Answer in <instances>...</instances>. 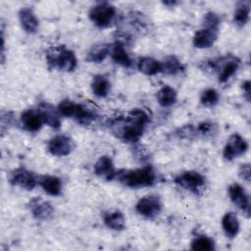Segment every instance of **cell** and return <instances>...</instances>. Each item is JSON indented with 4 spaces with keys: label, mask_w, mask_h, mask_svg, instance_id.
<instances>
[{
    "label": "cell",
    "mask_w": 251,
    "mask_h": 251,
    "mask_svg": "<svg viewBox=\"0 0 251 251\" xmlns=\"http://www.w3.org/2000/svg\"><path fill=\"white\" fill-rule=\"evenodd\" d=\"M149 116L141 109H133L126 115L114 118L109 123L111 132L126 143L137 142L143 134Z\"/></svg>",
    "instance_id": "cell-1"
},
{
    "label": "cell",
    "mask_w": 251,
    "mask_h": 251,
    "mask_svg": "<svg viewBox=\"0 0 251 251\" xmlns=\"http://www.w3.org/2000/svg\"><path fill=\"white\" fill-rule=\"evenodd\" d=\"M114 179L130 188L147 187L156 182V173L151 166L135 170H122L116 173Z\"/></svg>",
    "instance_id": "cell-2"
},
{
    "label": "cell",
    "mask_w": 251,
    "mask_h": 251,
    "mask_svg": "<svg viewBox=\"0 0 251 251\" xmlns=\"http://www.w3.org/2000/svg\"><path fill=\"white\" fill-rule=\"evenodd\" d=\"M47 64L62 72H73L77 66L76 56L74 51L63 45L51 46L45 53Z\"/></svg>",
    "instance_id": "cell-3"
},
{
    "label": "cell",
    "mask_w": 251,
    "mask_h": 251,
    "mask_svg": "<svg viewBox=\"0 0 251 251\" xmlns=\"http://www.w3.org/2000/svg\"><path fill=\"white\" fill-rule=\"evenodd\" d=\"M174 181L178 186L194 194H200L206 186L205 176L195 171H186L177 175Z\"/></svg>",
    "instance_id": "cell-4"
},
{
    "label": "cell",
    "mask_w": 251,
    "mask_h": 251,
    "mask_svg": "<svg viewBox=\"0 0 251 251\" xmlns=\"http://www.w3.org/2000/svg\"><path fill=\"white\" fill-rule=\"evenodd\" d=\"M89 19L99 27H108L116 16V8L109 2H99L91 7Z\"/></svg>",
    "instance_id": "cell-5"
},
{
    "label": "cell",
    "mask_w": 251,
    "mask_h": 251,
    "mask_svg": "<svg viewBox=\"0 0 251 251\" xmlns=\"http://www.w3.org/2000/svg\"><path fill=\"white\" fill-rule=\"evenodd\" d=\"M9 181L14 186L26 190H32L38 184L39 177H37L31 171L27 169L18 168L11 173Z\"/></svg>",
    "instance_id": "cell-6"
},
{
    "label": "cell",
    "mask_w": 251,
    "mask_h": 251,
    "mask_svg": "<svg viewBox=\"0 0 251 251\" xmlns=\"http://www.w3.org/2000/svg\"><path fill=\"white\" fill-rule=\"evenodd\" d=\"M248 149L247 141L238 133L231 134L223 151V156L227 161H232L233 159L243 155Z\"/></svg>",
    "instance_id": "cell-7"
},
{
    "label": "cell",
    "mask_w": 251,
    "mask_h": 251,
    "mask_svg": "<svg viewBox=\"0 0 251 251\" xmlns=\"http://www.w3.org/2000/svg\"><path fill=\"white\" fill-rule=\"evenodd\" d=\"M136 212L148 219H153L162 211V202L157 195H146L138 200L135 206Z\"/></svg>",
    "instance_id": "cell-8"
},
{
    "label": "cell",
    "mask_w": 251,
    "mask_h": 251,
    "mask_svg": "<svg viewBox=\"0 0 251 251\" xmlns=\"http://www.w3.org/2000/svg\"><path fill=\"white\" fill-rule=\"evenodd\" d=\"M75 141L68 135L60 134L51 138L48 142V151L53 156L64 157L68 156L75 149Z\"/></svg>",
    "instance_id": "cell-9"
},
{
    "label": "cell",
    "mask_w": 251,
    "mask_h": 251,
    "mask_svg": "<svg viewBox=\"0 0 251 251\" xmlns=\"http://www.w3.org/2000/svg\"><path fill=\"white\" fill-rule=\"evenodd\" d=\"M228 195L231 202L249 218L250 217V201L245 189L239 183H232L228 186Z\"/></svg>",
    "instance_id": "cell-10"
},
{
    "label": "cell",
    "mask_w": 251,
    "mask_h": 251,
    "mask_svg": "<svg viewBox=\"0 0 251 251\" xmlns=\"http://www.w3.org/2000/svg\"><path fill=\"white\" fill-rule=\"evenodd\" d=\"M28 209L36 220L46 221L49 220L54 213L52 205L40 197H34L28 202Z\"/></svg>",
    "instance_id": "cell-11"
},
{
    "label": "cell",
    "mask_w": 251,
    "mask_h": 251,
    "mask_svg": "<svg viewBox=\"0 0 251 251\" xmlns=\"http://www.w3.org/2000/svg\"><path fill=\"white\" fill-rule=\"evenodd\" d=\"M21 124L25 130L36 132L41 128L44 122L38 109H28L21 115Z\"/></svg>",
    "instance_id": "cell-12"
},
{
    "label": "cell",
    "mask_w": 251,
    "mask_h": 251,
    "mask_svg": "<svg viewBox=\"0 0 251 251\" xmlns=\"http://www.w3.org/2000/svg\"><path fill=\"white\" fill-rule=\"evenodd\" d=\"M38 111L40 112L44 124L49 126L54 129H58L61 126V118L58 108H55L53 105L47 102H41L38 105Z\"/></svg>",
    "instance_id": "cell-13"
},
{
    "label": "cell",
    "mask_w": 251,
    "mask_h": 251,
    "mask_svg": "<svg viewBox=\"0 0 251 251\" xmlns=\"http://www.w3.org/2000/svg\"><path fill=\"white\" fill-rule=\"evenodd\" d=\"M219 29L203 27L198 29L193 36V45L196 48L204 49L211 47L217 40Z\"/></svg>",
    "instance_id": "cell-14"
},
{
    "label": "cell",
    "mask_w": 251,
    "mask_h": 251,
    "mask_svg": "<svg viewBox=\"0 0 251 251\" xmlns=\"http://www.w3.org/2000/svg\"><path fill=\"white\" fill-rule=\"evenodd\" d=\"M94 174L105 179V180H113L115 178L117 171L115 170L114 163L109 156H101L94 165Z\"/></svg>",
    "instance_id": "cell-15"
},
{
    "label": "cell",
    "mask_w": 251,
    "mask_h": 251,
    "mask_svg": "<svg viewBox=\"0 0 251 251\" xmlns=\"http://www.w3.org/2000/svg\"><path fill=\"white\" fill-rule=\"evenodd\" d=\"M19 21L23 29L27 33H35L39 26V22L33 10L29 7H23L19 13Z\"/></svg>",
    "instance_id": "cell-16"
},
{
    "label": "cell",
    "mask_w": 251,
    "mask_h": 251,
    "mask_svg": "<svg viewBox=\"0 0 251 251\" xmlns=\"http://www.w3.org/2000/svg\"><path fill=\"white\" fill-rule=\"evenodd\" d=\"M110 55L113 59V61L125 68H129L131 66V59L127 52L125 49V45L122 41L116 40L112 45H111V51Z\"/></svg>",
    "instance_id": "cell-17"
},
{
    "label": "cell",
    "mask_w": 251,
    "mask_h": 251,
    "mask_svg": "<svg viewBox=\"0 0 251 251\" xmlns=\"http://www.w3.org/2000/svg\"><path fill=\"white\" fill-rule=\"evenodd\" d=\"M111 45L105 42H98L95 43L88 51L85 60L90 63L99 64L103 62L108 55H110Z\"/></svg>",
    "instance_id": "cell-18"
},
{
    "label": "cell",
    "mask_w": 251,
    "mask_h": 251,
    "mask_svg": "<svg viewBox=\"0 0 251 251\" xmlns=\"http://www.w3.org/2000/svg\"><path fill=\"white\" fill-rule=\"evenodd\" d=\"M38 184L43 190L52 196H58L62 192V181L58 176L44 175L39 176Z\"/></svg>",
    "instance_id": "cell-19"
},
{
    "label": "cell",
    "mask_w": 251,
    "mask_h": 251,
    "mask_svg": "<svg viewBox=\"0 0 251 251\" xmlns=\"http://www.w3.org/2000/svg\"><path fill=\"white\" fill-rule=\"evenodd\" d=\"M222 227L226 235L229 238H233L239 231V221L234 212H227L222 219Z\"/></svg>",
    "instance_id": "cell-20"
},
{
    "label": "cell",
    "mask_w": 251,
    "mask_h": 251,
    "mask_svg": "<svg viewBox=\"0 0 251 251\" xmlns=\"http://www.w3.org/2000/svg\"><path fill=\"white\" fill-rule=\"evenodd\" d=\"M137 69L146 75H154L161 73V62L152 57H142L137 63Z\"/></svg>",
    "instance_id": "cell-21"
},
{
    "label": "cell",
    "mask_w": 251,
    "mask_h": 251,
    "mask_svg": "<svg viewBox=\"0 0 251 251\" xmlns=\"http://www.w3.org/2000/svg\"><path fill=\"white\" fill-rule=\"evenodd\" d=\"M103 222L107 227L118 231L123 230L126 226V218L119 210L107 213L103 218Z\"/></svg>",
    "instance_id": "cell-22"
},
{
    "label": "cell",
    "mask_w": 251,
    "mask_h": 251,
    "mask_svg": "<svg viewBox=\"0 0 251 251\" xmlns=\"http://www.w3.org/2000/svg\"><path fill=\"white\" fill-rule=\"evenodd\" d=\"M111 84L109 79L103 75H97L93 76L91 81V89L95 96L106 97L110 91Z\"/></svg>",
    "instance_id": "cell-23"
},
{
    "label": "cell",
    "mask_w": 251,
    "mask_h": 251,
    "mask_svg": "<svg viewBox=\"0 0 251 251\" xmlns=\"http://www.w3.org/2000/svg\"><path fill=\"white\" fill-rule=\"evenodd\" d=\"M158 103L163 107H170L176 102L177 93L175 88L170 85H165L159 89L156 94Z\"/></svg>",
    "instance_id": "cell-24"
},
{
    "label": "cell",
    "mask_w": 251,
    "mask_h": 251,
    "mask_svg": "<svg viewBox=\"0 0 251 251\" xmlns=\"http://www.w3.org/2000/svg\"><path fill=\"white\" fill-rule=\"evenodd\" d=\"M250 1L238 2L233 14V22L239 26L245 25L249 21L250 15Z\"/></svg>",
    "instance_id": "cell-25"
},
{
    "label": "cell",
    "mask_w": 251,
    "mask_h": 251,
    "mask_svg": "<svg viewBox=\"0 0 251 251\" xmlns=\"http://www.w3.org/2000/svg\"><path fill=\"white\" fill-rule=\"evenodd\" d=\"M184 71L181 62L175 56H168L161 62V73L166 75H176Z\"/></svg>",
    "instance_id": "cell-26"
},
{
    "label": "cell",
    "mask_w": 251,
    "mask_h": 251,
    "mask_svg": "<svg viewBox=\"0 0 251 251\" xmlns=\"http://www.w3.org/2000/svg\"><path fill=\"white\" fill-rule=\"evenodd\" d=\"M79 106H80V104L75 103L73 100L64 99L59 103L57 108H58V111L60 112L61 116L75 119V117L78 113V110H79Z\"/></svg>",
    "instance_id": "cell-27"
},
{
    "label": "cell",
    "mask_w": 251,
    "mask_h": 251,
    "mask_svg": "<svg viewBox=\"0 0 251 251\" xmlns=\"http://www.w3.org/2000/svg\"><path fill=\"white\" fill-rule=\"evenodd\" d=\"M190 248L195 251H212L215 249V242L206 235H200L191 241Z\"/></svg>",
    "instance_id": "cell-28"
},
{
    "label": "cell",
    "mask_w": 251,
    "mask_h": 251,
    "mask_svg": "<svg viewBox=\"0 0 251 251\" xmlns=\"http://www.w3.org/2000/svg\"><path fill=\"white\" fill-rule=\"evenodd\" d=\"M219 99H220L219 93L214 88L205 89L200 96L201 104L206 107H211L216 105L219 102Z\"/></svg>",
    "instance_id": "cell-29"
},
{
    "label": "cell",
    "mask_w": 251,
    "mask_h": 251,
    "mask_svg": "<svg viewBox=\"0 0 251 251\" xmlns=\"http://www.w3.org/2000/svg\"><path fill=\"white\" fill-rule=\"evenodd\" d=\"M220 24H221V19H220L219 15H217L214 12H208L205 14L204 19H203L204 27L219 29Z\"/></svg>",
    "instance_id": "cell-30"
},
{
    "label": "cell",
    "mask_w": 251,
    "mask_h": 251,
    "mask_svg": "<svg viewBox=\"0 0 251 251\" xmlns=\"http://www.w3.org/2000/svg\"><path fill=\"white\" fill-rule=\"evenodd\" d=\"M213 127L214 126L211 123L204 122L198 125L196 128V133L197 135H202V136H207L210 135L211 132H213Z\"/></svg>",
    "instance_id": "cell-31"
},
{
    "label": "cell",
    "mask_w": 251,
    "mask_h": 251,
    "mask_svg": "<svg viewBox=\"0 0 251 251\" xmlns=\"http://www.w3.org/2000/svg\"><path fill=\"white\" fill-rule=\"evenodd\" d=\"M238 176H240L241 179L249 182L250 181V176H251V170H250V164L249 163H244L241 164L238 170Z\"/></svg>",
    "instance_id": "cell-32"
},
{
    "label": "cell",
    "mask_w": 251,
    "mask_h": 251,
    "mask_svg": "<svg viewBox=\"0 0 251 251\" xmlns=\"http://www.w3.org/2000/svg\"><path fill=\"white\" fill-rule=\"evenodd\" d=\"M250 88H251V83H250V80H245L243 81L242 83V89H243V93H244V97L245 99L249 102L250 101V96H251V91H250Z\"/></svg>",
    "instance_id": "cell-33"
},
{
    "label": "cell",
    "mask_w": 251,
    "mask_h": 251,
    "mask_svg": "<svg viewBox=\"0 0 251 251\" xmlns=\"http://www.w3.org/2000/svg\"><path fill=\"white\" fill-rule=\"evenodd\" d=\"M163 4L166 6H175L177 4V2L176 1H164Z\"/></svg>",
    "instance_id": "cell-34"
}]
</instances>
